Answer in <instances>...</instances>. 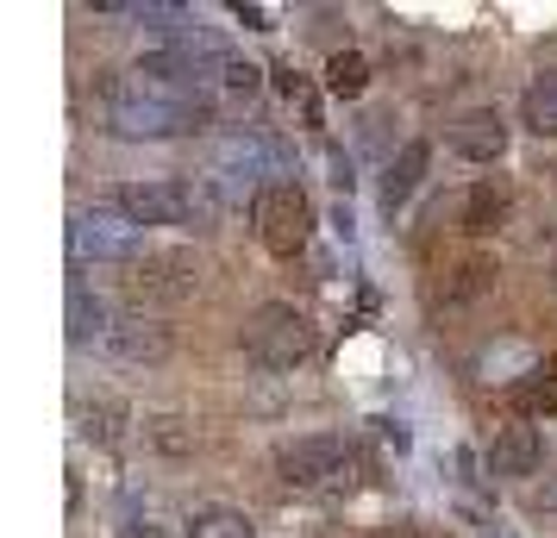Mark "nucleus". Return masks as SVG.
Returning a JSON list of instances; mask_svg holds the SVG:
<instances>
[{"mask_svg": "<svg viewBox=\"0 0 557 538\" xmlns=\"http://www.w3.org/2000/svg\"><path fill=\"white\" fill-rule=\"evenodd\" d=\"M101 107H107V126L120 138H182V132H201L207 126V95L182 88V82L157 76V70H132V76H113L101 88Z\"/></svg>", "mask_w": 557, "mask_h": 538, "instance_id": "obj_1", "label": "nucleus"}, {"mask_svg": "<svg viewBox=\"0 0 557 538\" xmlns=\"http://www.w3.org/2000/svg\"><path fill=\"white\" fill-rule=\"evenodd\" d=\"M313 345H320L313 320H307L301 308H288V301H263V308L245 320V351H251V363H263V370H301V363L313 358Z\"/></svg>", "mask_w": 557, "mask_h": 538, "instance_id": "obj_2", "label": "nucleus"}, {"mask_svg": "<svg viewBox=\"0 0 557 538\" xmlns=\"http://www.w3.org/2000/svg\"><path fill=\"white\" fill-rule=\"evenodd\" d=\"M113 207L126 213L132 226H188V220H207V195L188 188L176 176H157V182H126Z\"/></svg>", "mask_w": 557, "mask_h": 538, "instance_id": "obj_3", "label": "nucleus"}, {"mask_svg": "<svg viewBox=\"0 0 557 538\" xmlns=\"http://www.w3.org/2000/svg\"><path fill=\"white\" fill-rule=\"evenodd\" d=\"M251 220H257V238H263V251L270 257H295L307 245V232H313V207L295 182H263L251 201Z\"/></svg>", "mask_w": 557, "mask_h": 538, "instance_id": "obj_4", "label": "nucleus"}, {"mask_svg": "<svg viewBox=\"0 0 557 538\" xmlns=\"http://www.w3.org/2000/svg\"><path fill=\"white\" fill-rule=\"evenodd\" d=\"M76 257L82 263H138L145 257V226H132L120 207L107 201V207H88L76 220Z\"/></svg>", "mask_w": 557, "mask_h": 538, "instance_id": "obj_5", "label": "nucleus"}, {"mask_svg": "<svg viewBox=\"0 0 557 538\" xmlns=\"http://www.w3.org/2000/svg\"><path fill=\"white\" fill-rule=\"evenodd\" d=\"M107 358L113 363H132V370H145V363H163L170 351H176V333L163 326V320H151V313H120V320H107Z\"/></svg>", "mask_w": 557, "mask_h": 538, "instance_id": "obj_6", "label": "nucleus"}, {"mask_svg": "<svg viewBox=\"0 0 557 538\" xmlns=\"http://www.w3.org/2000/svg\"><path fill=\"white\" fill-rule=\"evenodd\" d=\"M276 476L288 488H326L332 476H345V445L326 438V433L295 438V445H282L276 451Z\"/></svg>", "mask_w": 557, "mask_h": 538, "instance_id": "obj_7", "label": "nucleus"}, {"mask_svg": "<svg viewBox=\"0 0 557 538\" xmlns=\"http://www.w3.org/2000/svg\"><path fill=\"white\" fill-rule=\"evenodd\" d=\"M195 283H201V263L188 251H145L132 263V288L145 301H182V295H195Z\"/></svg>", "mask_w": 557, "mask_h": 538, "instance_id": "obj_8", "label": "nucleus"}, {"mask_svg": "<svg viewBox=\"0 0 557 538\" xmlns=\"http://www.w3.org/2000/svg\"><path fill=\"white\" fill-rule=\"evenodd\" d=\"M545 463V438H539V426H502L495 433V445H488V476H502V483H520V476H532Z\"/></svg>", "mask_w": 557, "mask_h": 538, "instance_id": "obj_9", "label": "nucleus"}, {"mask_svg": "<svg viewBox=\"0 0 557 538\" xmlns=\"http://www.w3.org/2000/svg\"><path fill=\"white\" fill-rule=\"evenodd\" d=\"M451 151L470 157V163H495V157L507 151V120H502V107H470V113H457Z\"/></svg>", "mask_w": 557, "mask_h": 538, "instance_id": "obj_10", "label": "nucleus"}, {"mask_svg": "<svg viewBox=\"0 0 557 538\" xmlns=\"http://www.w3.org/2000/svg\"><path fill=\"white\" fill-rule=\"evenodd\" d=\"M270 145L257 138V132H232V138H220V151H213V163L226 170V176H245V182H257V176H270Z\"/></svg>", "mask_w": 557, "mask_h": 538, "instance_id": "obj_11", "label": "nucleus"}, {"mask_svg": "<svg viewBox=\"0 0 557 538\" xmlns=\"http://www.w3.org/2000/svg\"><path fill=\"white\" fill-rule=\"evenodd\" d=\"M507 207H513V195H507L502 182H476V188H470V201H463V232H476V238L502 232L507 226Z\"/></svg>", "mask_w": 557, "mask_h": 538, "instance_id": "obj_12", "label": "nucleus"}, {"mask_svg": "<svg viewBox=\"0 0 557 538\" xmlns=\"http://www.w3.org/2000/svg\"><path fill=\"white\" fill-rule=\"evenodd\" d=\"M426 163H432V145L426 138H413V145H401V157L388 163V176H382V201L388 207H401L413 188H420V176H426Z\"/></svg>", "mask_w": 557, "mask_h": 538, "instance_id": "obj_13", "label": "nucleus"}, {"mask_svg": "<svg viewBox=\"0 0 557 538\" xmlns=\"http://www.w3.org/2000/svg\"><path fill=\"white\" fill-rule=\"evenodd\" d=\"M251 95H257V70L245 57H226L213 70V82H207V107H245Z\"/></svg>", "mask_w": 557, "mask_h": 538, "instance_id": "obj_14", "label": "nucleus"}, {"mask_svg": "<svg viewBox=\"0 0 557 538\" xmlns=\"http://www.w3.org/2000/svg\"><path fill=\"white\" fill-rule=\"evenodd\" d=\"M520 113H527V126L539 132V138H557V70H539V76L527 82Z\"/></svg>", "mask_w": 557, "mask_h": 538, "instance_id": "obj_15", "label": "nucleus"}, {"mask_svg": "<svg viewBox=\"0 0 557 538\" xmlns=\"http://www.w3.org/2000/svg\"><path fill=\"white\" fill-rule=\"evenodd\" d=\"M507 401H513V413H520V420L557 413V358H552V363H539V376H527V383L513 388Z\"/></svg>", "mask_w": 557, "mask_h": 538, "instance_id": "obj_16", "label": "nucleus"}, {"mask_svg": "<svg viewBox=\"0 0 557 538\" xmlns=\"http://www.w3.org/2000/svg\"><path fill=\"white\" fill-rule=\"evenodd\" d=\"M188 538H257V526L238 508H201L188 520Z\"/></svg>", "mask_w": 557, "mask_h": 538, "instance_id": "obj_17", "label": "nucleus"}, {"mask_svg": "<svg viewBox=\"0 0 557 538\" xmlns=\"http://www.w3.org/2000/svg\"><path fill=\"white\" fill-rule=\"evenodd\" d=\"M326 88L338 95V101H357V95L370 88V63H363L357 51H338V57L326 63Z\"/></svg>", "mask_w": 557, "mask_h": 538, "instance_id": "obj_18", "label": "nucleus"}, {"mask_svg": "<svg viewBox=\"0 0 557 538\" xmlns=\"http://www.w3.org/2000/svg\"><path fill=\"white\" fill-rule=\"evenodd\" d=\"M145 433H151V445L163 458H188L195 451V426L182 413H157V420H145Z\"/></svg>", "mask_w": 557, "mask_h": 538, "instance_id": "obj_19", "label": "nucleus"}, {"mask_svg": "<svg viewBox=\"0 0 557 538\" xmlns=\"http://www.w3.org/2000/svg\"><path fill=\"white\" fill-rule=\"evenodd\" d=\"M95 326H101V308H95V295H88V283H70V338H88L95 333ZM107 333V326H101Z\"/></svg>", "mask_w": 557, "mask_h": 538, "instance_id": "obj_20", "label": "nucleus"}, {"mask_svg": "<svg viewBox=\"0 0 557 538\" xmlns=\"http://www.w3.org/2000/svg\"><path fill=\"white\" fill-rule=\"evenodd\" d=\"M120 420H126V413H120V401H95V408H88V426H82V433H88V438H101V445H120Z\"/></svg>", "mask_w": 557, "mask_h": 538, "instance_id": "obj_21", "label": "nucleus"}, {"mask_svg": "<svg viewBox=\"0 0 557 538\" xmlns=\"http://www.w3.org/2000/svg\"><path fill=\"white\" fill-rule=\"evenodd\" d=\"M120 538H170V533L151 526V520H132V526H120Z\"/></svg>", "mask_w": 557, "mask_h": 538, "instance_id": "obj_22", "label": "nucleus"}, {"mask_svg": "<svg viewBox=\"0 0 557 538\" xmlns=\"http://www.w3.org/2000/svg\"><path fill=\"white\" fill-rule=\"evenodd\" d=\"M376 538H413V533H407V526H388V533H376Z\"/></svg>", "mask_w": 557, "mask_h": 538, "instance_id": "obj_23", "label": "nucleus"}, {"mask_svg": "<svg viewBox=\"0 0 557 538\" xmlns=\"http://www.w3.org/2000/svg\"><path fill=\"white\" fill-rule=\"evenodd\" d=\"M495 538H507V533H495Z\"/></svg>", "mask_w": 557, "mask_h": 538, "instance_id": "obj_24", "label": "nucleus"}]
</instances>
